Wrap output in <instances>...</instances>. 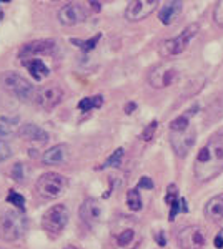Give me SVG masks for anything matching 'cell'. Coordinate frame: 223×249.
<instances>
[{
  "label": "cell",
  "mask_w": 223,
  "mask_h": 249,
  "mask_svg": "<svg viewBox=\"0 0 223 249\" xmlns=\"http://www.w3.org/2000/svg\"><path fill=\"white\" fill-rule=\"evenodd\" d=\"M7 203L14 204V206H17L20 211L25 210V198H23V196L20 195L19 191H15V190H10L9 191V196H7Z\"/></svg>",
  "instance_id": "cell-25"
},
{
  "label": "cell",
  "mask_w": 223,
  "mask_h": 249,
  "mask_svg": "<svg viewBox=\"0 0 223 249\" xmlns=\"http://www.w3.org/2000/svg\"><path fill=\"white\" fill-rule=\"evenodd\" d=\"M63 249H79V248H77V246H74V244H67V246L63 248Z\"/></svg>",
  "instance_id": "cell-36"
},
{
  "label": "cell",
  "mask_w": 223,
  "mask_h": 249,
  "mask_svg": "<svg viewBox=\"0 0 223 249\" xmlns=\"http://www.w3.org/2000/svg\"><path fill=\"white\" fill-rule=\"evenodd\" d=\"M28 230V219L20 211L10 210L0 214V239L14 243L25 236Z\"/></svg>",
  "instance_id": "cell-2"
},
{
  "label": "cell",
  "mask_w": 223,
  "mask_h": 249,
  "mask_svg": "<svg viewBox=\"0 0 223 249\" xmlns=\"http://www.w3.org/2000/svg\"><path fill=\"white\" fill-rule=\"evenodd\" d=\"M178 77V70L173 63L170 62H163L158 63L150 70L148 73V83L153 88H165L170 87Z\"/></svg>",
  "instance_id": "cell-10"
},
{
  "label": "cell",
  "mask_w": 223,
  "mask_h": 249,
  "mask_svg": "<svg viewBox=\"0 0 223 249\" xmlns=\"http://www.w3.org/2000/svg\"><path fill=\"white\" fill-rule=\"evenodd\" d=\"M67 146L65 144H55V146L48 148V150L43 153V163L45 164H63L67 161Z\"/></svg>",
  "instance_id": "cell-20"
},
{
  "label": "cell",
  "mask_w": 223,
  "mask_h": 249,
  "mask_svg": "<svg viewBox=\"0 0 223 249\" xmlns=\"http://www.w3.org/2000/svg\"><path fill=\"white\" fill-rule=\"evenodd\" d=\"M0 83H2L3 90H7L14 98L20 100V102H30L35 98L37 90L32 85V82L17 71H5L0 77Z\"/></svg>",
  "instance_id": "cell-3"
},
{
  "label": "cell",
  "mask_w": 223,
  "mask_h": 249,
  "mask_svg": "<svg viewBox=\"0 0 223 249\" xmlns=\"http://www.w3.org/2000/svg\"><path fill=\"white\" fill-rule=\"evenodd\" d=\"M157 128H158V122H157V120H153V122L148 123L147 128L142 131V140H145V142H150V140L153 138V135H155Z\"/></svg>",
  "instance_id": "cell-30"
},
{
  "label": "cell",
  "mask_w": 223,
  "mask_h": 249,
  "mask_svg": "<svg viewBox=\"0 0 223 249\" xmlns=\"http://www.w3.org/2000/svg\"><path fill=\"white\" fill-rule=\"evenodd\" d=\"M2 18H3V12L0 10V22H2Z\"/></svg>",
  "instance_id": "cell-37"
},
{
  "label": "cell",
  "mask_w": 223,
  "mask_h": 249,
  "mask_svg": "<svg viewBox=\"0 0 223 249\" xmlns=\"http://www.w3.org/2000/svg\"><path fill=\"white\" fill-rule=\"evenodd\" d=\"M165 201L170 206V216L168 219L173 221L175 216L178 213H186L188 208H186V199L185 198H180L178 196V191H177V186L175 184H170L167 188V196H165Z\"/></svg>",
  "instance_id": "cell-17"
},
{
  "label": "cell",
  "mask_w": 223,
  "mask_h": 249,
  "mask_svg": "<svg viewBox=\"0 0 223 249\" xmlns=\"http://www.w3.org/2000/svg\"><path fill=\"white\" fill-rule=\"evenodd\" d=\"M102 105H103V96L102 95L87 96V98H82L79 102V110L92 111V110H95V108H100Z\"/></svg>",
  "instance_id": "cell-22"
},
{
  "label": "cell",
  "mask_w": 223,
  "mask_h": 249,
  "mask_svg": "<svg viewBox=\"0 0 223 249\" xmlns=\"http://www.w3.org/2000/svg\"><path fill=\"white\" fill-rule=\"evenodd\" d=\"M158 5H160L158 0H132L125 9V18L128 22H140L152 15Z\"/></svg>",
  "instance_id": "cell-13"
},
{
  "label": "cell",
  "mask_w": 223,
  "mask_h": 249,
  "mask_svg": "<svg viewBox=\"0 0 223 249\" xmlns=\"http://www.w3.org/2000/svg\"><path fill=\"white\" fill-rule=\"evenodd\" d=\"M10 175H12V178H14V181L22 183V181H23V178H25V171H23V164H22V163H15L14 166H12Z\"/></svg>",
  "instance_id": "cell-29"
},
{
  "label": "cell",
  "mask_w": 223,
  "mask_h": 249,
  "mask_svg": "<svg viewBox=\"0 0 223 249\" xmlns=\"http://www.w3.org/2000/svg\"><path fill=\"white\" fill-rule=\"evenodd\" d=\"M65 98V93H63V88L57 83H48V85L40 87L37 91H35V105L42 110H54L55 107H59L60 103Z\"/></svg>",
  "instance_id": "cell-8"
},
{
  "label": "cell",
  "mask_w": 223,
  "mask_h": 249,
  "mask_svg": "<svg viewBox=\"0 0 223 249\" xmlns=\"http://www.w3.org/2000/svg\"><path fill=\"white\" fill-rule=\"evenodd\" d=\"M125 155V150L123 148H117L113 153L108 156V160L105 161L102 166H100V170H105V168H115V166H120L122 163V158H123Z\"/></svg>",
  "instance_id": "cell-24"
},
{
  "label": "cell",
  "mask_w": 223,
  "mask_h": 249,
  "mask_svg": "<svg viewBox=\"0 0 223 249\" xmlns=\"http://www.w3.org/2000/svg\"><path fill=\"white\" fill-rule=\"evenodd\" d=\"M102 38V35H95V37H92L90 40H77V38H74L72 40V43H77V47H80L82 50H85V52H88V50H92V48H95V45L99 43V40Z\"/></svg>",
  "instance_id": "cell-26"
},
{
  "label": "cell",
  "mask_w": 223,
  "mask_h": 249,
  "mask_svg": "<svg viewBox=\"0 0 223 249\" xmlns=\"http://www.w3.org/2000/svg\"><path fill=\"white\" fill-rule=\"evenodd\" d=\"M9 136H10V130L5 124L0 123V140H5V138H9Z\"/></svg>",
  "instance_id": "cell-33"
},
{
  "label": "cell",
  "mask_w": 223,
  "mask_h": 249,
  "mask_svg": "<svg viewBox=\"0 0 223 249\" xmlns=\"http://www.w3.org/2000/svg\"><path fill=\"white\" fill-rule=\"evenodd\" d=\"M213 244H215V248H217V249H223V230L218 232L217 236H215Z\"/></svg>",
  "instance_id": "cell-32"
},
{
  "label": "cell",
  "mask_w": 223,
  "mask_h": 249,
  "mask_svg": "<svg viewBox=\"0 0 223 249\" xmlns=\"http://www.w3.org/2000/svg\"><path fill=\"white\" fill-rule=\"evenodd\" d=\"M68 188V178L60 173L47 171L39 176L37 183H35V190L40 196L47 199H57L62 196Z\"/></svg>",
  "instance_id": "cell-5"
},
{
  "label": "cell",
  "mask_w": 223,
  "mask_h": 249,
  "mask_svg": "<svg viewBox=\"0 0 223 249\" xmlns=\"http://www.w3.org/2000/svg\"><path fill=\"white\" fill-rule=\"evenodd\" d=\"M0 249H5V248H0Z\"/></svg>",
  "instance_id": "cell-38"
},
{
  "label": "cell",
  "mask_w": 223,
  "mask_h": 249,
  "mask_svg": "<svg viewBox=\"0 0 223 249\" xmlns=\"http://www.w3.org/2000/svg\"><path fill=\"white\" fill-rule=\"evenodd\" d=\"M175 241L180 249H203L206 244V236L203 228L190 224L178 230Z\"/></svg>",
  "instance_id": "cell-9"
},
{
  "label": "cell",
  "mask_w": 223,
  "mask_h": 249,
  "mask_svg": "<svg viewBox=\"0 0 223 249\" xmlns=\"http://www.w3.org/2000/svg\"><path fill=\"white\" fill-rule=\"evenodd\" d=\"M12 146H10V143L7 142V140H0V163L2 161H7V160L12 156Z\"/></svg>",
  "instance_id": "cell-27"
},
{
  "label": "cell",
  "mask_w": 223,
  "mask_h": 249,
  "mask_svg": "<svg viewBox=\"0 0 223 249\" xmlns=\"http://www.w3.org/2000/svg\"><path fill=\"white\" fill-rule=\"evenodd\" d=\"M203 214L206 219L213 221V223H220L223 219V195H217L206 201Z\"/></svg>",
  "instance_id": "cell-19"
},
{
  "label": "cell",
  "mask_w": 223,
  "mask_h": 249,
  "mask_svg": "<svg viewBox=\"0 0 223 249\" xmlns=\"http://www.w3.org/2000/svg\"><path fill=\"white\" fill-rule=\"evenodd\" d=\"M223 171V133L213 135L197 153L193 175L200 183L217 178Z\"/></svg>",
  "instance_id": "cell-1"
},
{
  "label": "cell",
  "mask_w": 223,
  "mask_h": 249,
  "mask_svg": "<svg viewBox=\"0 0 223 249\" xmlns=\"http://www.w3.org/2000/svg\"><path fill=\"white\" fill-rule=\"evenodd\" d=\"M182 12H183V2H180V0H170V2H165L160 7V10H158V20L163 25H172V23L177 22V18L180 17Z\"/></svg>",
  "instance_id": "cell-16"
},
{
  "label": "cell",
  "mask_w": 223,
  "mask_h": 249,
  "mask_svg": "<svg viewBox=\"0 0 223 249\" xmlns=\"http://www.w3.org/2000/svg\"><path fill=\"white\" fill-rule=\"evenodd\" d=\"M133 110H135V103H128V105L125 107V111H127V113H132Z\"/></svg>",
  "instance_id": "cell-34"
},
{
  "label": "cell",
  "mask_w": 223,
  "mask_h": 249,
  "mask_svg": "<svg viewBox=\"0 0 223 249\" xmlns=\"http://www.w3.org/2000/svg\"><path fill=\"white\" fill-rule=\"evenodd\" d=\"M23 65H25V68L28 70V73L32 75V78L37 80V82H40V80H43L45 77H48V73H50L48 67L40 58L25 60V62H23Z\"/></svg>",
  "instance_id": "cell-21"
},
{
  "label": "cell",
  "mask_w": 223,
  "mask_h": 249,
  "mask_svg": "<svg viewBox=\"0 0 223 249\" xmlns=\"http://www.w3.org/2000/svg\"><path fill=\"white\" fill-rule=\"evenodd\" d=\"M195 142H197V130L193 126H190L185 131H177V133L170 131V144H172L177 156L183 158V156L188 155V151L193 148Z\"/></svg>",
  "instance_id": "cell-12"
},
{
  "label": "cell",
  "mask_w": 223,
  "mask_h": 249,
  "mask_svg": "<svg viewBox=\"0 0 223 249\" xmlns=\"http://www.w3.org/2000/svg\"><path fill=\"white\" fill-rule=\"evenodd\" d=\"M198 30H200L198 23H190V25H186L183 32H180L177 37L162 42L160 48H158V53H160L163 58L177 57V55L183 53L186 48H188L190 42L198 35Z\"/></svg>",
  "instance_id": "cell-4"
},
{
  "label": "cell",
  "mask_w": 223,
  "mask_h": 249,
  "mask_svg": "<svg viewBox=\"0 0 223 249\" xmlns=\"http://www.w3.org/2000/svg\"><path fill=\"white\" fill-rule=\"evenodd\" d=\"M153 181H152V178H148V176H142V179L139 181V188L140 190H153Z\"/></svg>",
  "instance_id": "cell-31"
},
{
  "label": "cell",
  "mask_w": 223,
  "mask_h": 249,
  "mask_svg": "<svg viewBox=\"0 0 223 249\" xmlns=\"http://www.w3.org/2000/svg\"><path fill=\"white\" fill-rule=\"evenodd\" d=\"M70 221V211L65 204H55L48 208L45 214L42 216V228L50 236H59L65 230V226Z\"/></svg>",
  "instance_id": "cell-7"
},
{
  "label": "cell",
  "mask_w": 223,
  "mask_h": 249,
  "mask_svg": "<svg viewBox=\"0 0 223 249\" xmlns=\"http://www.w3.org/2000/svg\"><path fill=\"white\" fill-rule=\"evenodd\" d=\"M213 22L217 27H223V0L217 2L213 7Z\"/></svg>",
  "instance_id": "cell-28"
},
{
  "label": "cell",
  "mask_w": 223,
  "mask_h": 249,
  "mask_svg": "<svg viewBox=\"0 0 223 249\" xmlns=\"http://www.w3.org/2000/svg\"><path fill=\"white\" fill-rule=\"evenodd\" d=\"M19 135L22 136L23 140H28V142H37V143H45L48 142L50 135L47 133L43 128H40L39 124L34 123H25L19 128Z\"/></svg>",
  "instance_id": "cell-18"
},
{
  "label": "cell",
  "mask_w": 223,
  "mask_h": 249,
  "mask_svg": "<svg viewBox=\"0 0 223 249\" xmlns=\"http://www.w3.org/2000/svg\"><path fill=\"white\" fill-rule=\"evenodd\" d=\"M127 206H128V210H132V211H140L142 208H143V201H142L139 188L128 190V193H127Z\"/></svg>",
  "instance_id": "cell-23"
},
{
  "label": "cell",
  "mask_w": 223,
  "mask_h": 249,
  "mask_svg": "<svg viewBox=\"0 0 223 249\" xmlns=\"http://www.w3.org/2000/svg\"><path fill=\"white\" fill-rule=\"evenodd\" d=\"M117 249H135L140 243V232L137 223L130 218H123L115 223L112 231Z\"/></svg>",
  "instance_id": "cell-6"
},
{
  "label": "cell",
  "mask_w": 223,
  "mask_h": 249,
  "mask_svg": "<svg viewBox=\"0 0 223 249\" xmlns=\"http://www.w3.org/2000/svg\"><path fill=\"white\" fill-rule=\"evenodd\" d=\"M55 47H57V43H55V40H52V38L34 40V42H28L25 45H22V48L19 50V58H22L23 62H25V60L35 58L37 55H52Z\"/></svg>",
  "instance_id": "cell-14"
},
{
  "label": "cell",
  "mask_w": 223,
  "mask_h": 249,
  "mask_svg": "<svg viewBox=\"0 0 223 249\" xmlns=\"http://www.w3.org/2000/svg\"><path fill=\"white\" fill-rule=\"evenodd\" d=\"M79 216L85 224L93 226V224H97L100 218H102V204L95 198L85 199L79 208Z\"/></svg>",
  "instance_id": "cell-15"
},
{
  "label": "cell",
  "mask_w": 223,
  "mask_h": 249,
  "mask_svg": "<svg viewBox=\"0 0 223 249\" xmlns=\"http://www.w3.org/2000/svg\"><path fill=\"white\" fill-rule=\"evenodd\" d=\"M90 5H92L95 10H100V3H97V2H90Z\"/></svg>",
  "instance_id": "cell-35"
},
{
  "label": "cell",
  "mask_w": 223,
  "mask_h": 249,
  "mask_svg": "<svg viewBox=\"0 0 223 249\" xmlns=\"http://www.w3.org/2000/svg\"><path fill=\"white\" fill-rule=\"evenodd\" d=\"M57 18L62 25L67 27H74L79 25V23L85 22L88 18V9L83 5V3L79 2H70L62 5L57 12Z\"/></svg>",
  "instance_id": "cell-11"
}]
</instances>
